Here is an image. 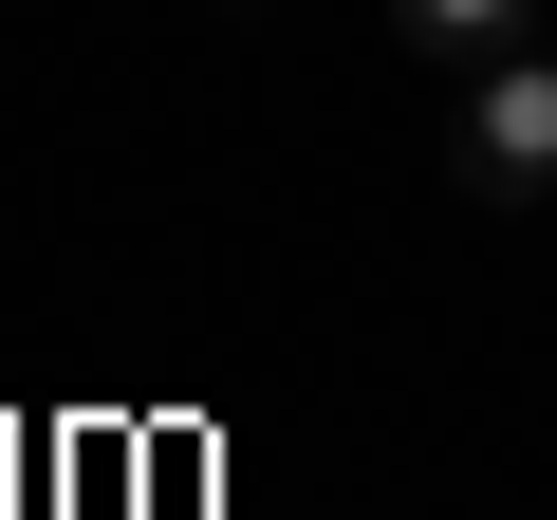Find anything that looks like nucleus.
<instances>
[{
	"mask_svg": "<svg viewBox=\"0 0 557 520\" xmlns=\"http://www.w3.org/2000/svg\"><path fill=\"white\" fill-rule=\"evenodd\" d=\"M465 186L483 205H539L557 186V38H520V57L465 75Z\"/></svg>",
	"mask_w": 557,
	"mask_h": 520,
	"instance_id": "obj_1",
	"label": "nucleus"
},
{
	"mask_svg": "<svg viewBox=\"0 0 557 520\" xmlns=\"http://www.w3.org/2000/svg\"><path fill=\"white\" fill-rule=\"evenodd\" d=\"M391 20H409V57H428V75H483V57H520V38L557 20V0H391Z\"/></svg>",
	"mask_w": 557,
	"mask_h": 520,
	"instance_id": "obj_2",
	"label": "nucleus"
}]
</instances>
